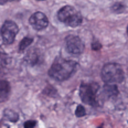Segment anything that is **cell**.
Returning <instances> with one entry per match:
<instances>
[{
    "instance_id": "cell-1",
    "label": "cell",
    "mask_w": 128,
    "mask_h": 128,
    "mask_svg": "<svg viewBox=\"0 0 128 128\" xmlns=\"http://www.w3.org/2000/svg\"><path fill=\"white\" fill-rule=\"evenodd\" d=\"M76 68L77 63L74 61L58 58L49 70V74L56 81H65L73 75V73L76 71Z\"/></svg>"
},
{
    "instance_id": "cell-2",
    "label": "cell",
    "mask_w": 128,
    "mask_h": 128,
    "mask_svg": "<svg viewBox=\"0 0 128 128\" xmlns=\"http://www.w3.org/2000/svg\"><path fill=\"white\" fill-rule=\"evenodd\" d=\"M102 78L106 84H118L124 80V71L119 64L108 63L102 70Z\"/></svg>"
},
{
    "instance_id": "cell-3",
    "label": "cell",
    "mask_w": 128,
    "mask_h": 128,
    "mask_svg": "<svg viewBox=\"0 0 128 128\" xmlns=\"http://www.w3.org/2000/svg\"><path fill=\"white\" fill-rule=\"evenodd\" d=\"M58 18L60 21L70 26H77L82 23V16L75 8L66 6L58 11Z\"/></svg>"
},
{
    "instance_id": "cell-4",
    "label": "cell",
    "mask_w": 128,
    "mask_h": 128,
    "mask_svg": "<svg viewBox=\"0 0 128 128\" xmlns=\"http://www.w3.org/2000/svg\"><path fill=\"white\" fill-rule=\"evenodd\" d=\"M97 92L98 85L96 83L82 84L80 87V96L82 100L92 106L97 105Z\"/></svg>"
},
{
    "instance_id": "cell-5",
    "label": "cell",
    "mask_w": 128,
    "mask_h": 128,
    "mask_svg": "<svg viewBox=\"0 0 128 128\" xmlns=\"http://www.w3.org/2000/svg\"><path fill=\"white\" fill-rule=\"evenodd\" d=\"M18 31V26L13 21H6L1 28V36L2 40L6 44H11L17 36Z\"/></svg>"
},
{
    "instance_id": "cell-6",
    "label": "cell",
    "mask_w": 128,
    "mask_h": 128,
    "mask_svg": "<svg viewBox=\"0 0 128 128\" xmlns=\"http://www.w3.org/2000/svg\"><path fill=\"white\" fill-rule=\"evenodd\" d=\"M66 49L72 54H80L84 50V43L78 36H70L66 40Z\"/></svg>"
},
{
    "instance_id": "cell-7",
    "label": "cell",
    "mask_w": 128,
    "mask_h": 128,
    "mask_svg": "<svg viewBox=\"0 0 128 128\" xmlns=\"http://www.w3.org/2000/svg\"><path fill=\"white\" fill-rule=\"evenodd\" d=\"M30 24L33 26L36 30H42V29L46 28L49 24V20H48L46 16L42 12H36L30 17Z\"/></svg>"
},
{
    "instance_id": "cell-8",
    "label": "cell",
    "mask_w": 128,
    "mask_h": 128,
    "mask_svg": "<svg viewBox=\"0 0 128 128\" xmlns=\"http://www.w3.org/2000/svg\"><path fill=\"white\" fill-rule=\"evenodd\" d=\"M118 94V90L117 87L115 86V84H107L105 85L103 90V96L106 98H109V97H114Z\"/></svg>"
},
{
    "instance_id": "cell-9",
    "label": "cell",
    "mask_w": 128,
    "mask_h": 128,
    "mask_svg": "<svg viewBox=\"0 0 128 128\" xmlns=\"http://www.w3.org/2000/svg\"><path fill=\"white\" fill-rule=\"evenodd\" d=\"M10 86L7 81H0V102L7 100L9 96Z\"/></svg>"
},
{
    "instance_id": "cell-10",
    "label": "cell",
    "mask_w": 128,
    "mask_h": 128,
    "mask_svg": "<svg viewBox=\"0 0 128 128\" xmlns=\"http://www.w3.org/2000/svg\"><path fill=\"white\" fill-rule=\"evenodd\" d=\"M26 60L28 61L30 64H36V62H38V60H39V55H38V52L34 50V51H31V52H29L28 53V55H26Z\"/></svg>"
},
{
    "instance_id": "cell-11",
    "label": "cell",
    "mask_w": 128,
    "mask_h": 128,
    "mask_svg": "<svg viewBox=\"0 0 128 128\" xmlns=\"http://www.w3.org/2000/svg\"><path fill=\"white\" fill-rule=\"evenodd\" d=\"M9 61L10 58L7 56L6 54H2V53H0V72L4 71L7 68L8 64H9Z\"/></svg>"
},
{
    "instance_id": "cell-12",
    "label": "cell",
    "mask_w": 128,
    "mask_h": 128,
    "mask_svg": "<svg viewBox=\"0 0 128 128\" xmlns=\"http://www.w3.org/2000/svg\"><path fill=\"white\" fill-rule=\"evenodd\" d=\"M32 43V39L31 38H24L22 40V41L20 42V45H19V50L21 52L22 51H24V50L26 49V48L29 46Z\"/></svg>"
},
{
    "instance_id": "cell-13",
    "label": "cell",
    "mask_w": 128,
    "mask_h": 128,
    "mask_svg": "<svg viewBox=\"0 0 128 128\" xmlns=\"http://www.w3.org/2000/svg\"><path fill=\"white\" fill-rule=\"evenodd\" d=\"M4 116L7 117V118H9L11 122H16L18 119V114L16 113V112L11 110V109H7L6 112H4Z\"/></svg>"
},
{
    "instance_id": "cell-14",
    "label": "cell",
    "mask_w": 128,
    "mask_h": 128,
    "mask_svg": "<svg viewBox=\"0 0 128 128\" xmlns=\"http://www.w3.org/2000/svg\"><path fill=\"white\" fill-rule=\"evenodd\" d=\"M124 9H125V6L122 4H114V6L112 7V10H113L114 12H117V13L122 12Z\"/></svg>"
},
{
    "instance_id": "cell-15",
    "label": "cell",
    "mask_w": 128,
    "mask_h": 128,
    "mask_svg": "<svg viewBox=\"0 0 128 128\" xmlns=\"http://www.w3.org/2000/svg\"><path fill=\"white\" fill-rule=\"evenodd\" d=\"M85 114H86V112H85V108L83 107V106H77L76 112H75V115L77 117H82V116H84Z\"/></svg>"
},
{
    "instance_id": "cell-16",
    "label": "cell",
    "mask_w": 128,
    "mask_h": 128,
    "mask_svg": "<svg viewBox=\"0 0 128 128\" xmlns=\"http://www.w3.org/2000/svg\"><path fill=\"white\" fill-rule=\"evenodd\" d=\"M92 49L95 50V51H97V50H100V49H102V45H100V42L95 41V42H93V44H92Z\"/></svg>"
},
{
    "instance_id": "cell-17",
    "label": "cell",
    "mask_w": 128,
    "mask_h": 128,
    "mask_svg": "<svg viewBox=\"0 0 128 128\" xmlns=\"http://www.w3.org/2000/svg\"><path fill=\"white\" fill-rule=\"evenodd\" d=\"M36 125V122H34V120H29V122H24V127L26 128H32V127H34Z\"/></svg>"
},
{
    "instance_id": "cell-18",
    "label": "cell",
    "mask_w": 128,
    "mask_h": 128,
    "mask_svg": "<svg viewBox=\"0 0 128 128\" xmlns=\"http://www.w3.org/2000/svg\"><path fill=\"white\" fill-rule=\"evenodd\" d=\"M7 1H10V0H0V4H6Z\"/></svg>"
},
{
    "instance_id": "cell-19",
    "label": "cell",
    "mask_w": 128,
    "mask_h": 128,
    "mask_svg": "<svg viewBox=\"0 0 128 128\" xmlns=\"http://www.w3.org/2000/svg\"><path fill=\"white\" fill-rule=\"evenodd\" d=\"M127 33H128V26H127Z\"/></svg>"
}]
</instances>
